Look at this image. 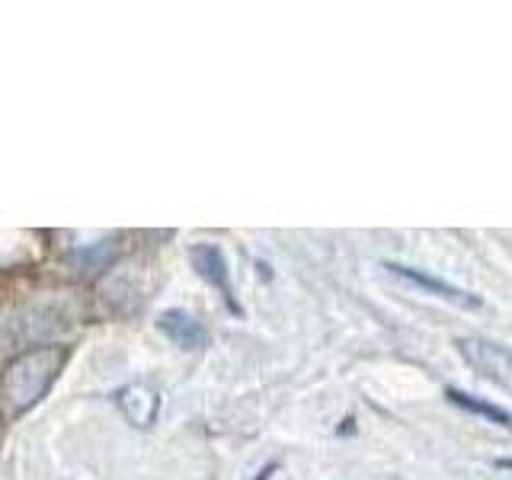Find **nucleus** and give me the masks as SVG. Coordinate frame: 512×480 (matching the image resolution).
<instances>
[{"mask_svg": "<svg viewBox=\"0 0 512 480\" xmlns=\"http://www.w3.org/2000/svg\"><path fill=\"white\" fill-rule=\"evenodd\" d=\"M445 397L452 400L455 407L468 410V413H474V416H484V420L496 423L500 429H506V426H509V413H506L503 407L490 404V400H484V397H474V394L461 391V388H445Z\"/></svg>", "mask_w": 512, "mask_h": 480, "instance_id": "7", "label": "nucleus"}, {"mask_svg": "<svg viewBox=\"0 0 512 480\" xmlns=\"http://www.w3.org/2000/svg\"><path fill=\"white\" fill-rule=\"evenodd\" d=\"M384 269H388L391 276L400 279L404 285L420 288V292H426V295H432V298H442V301H448V304H455V308H468V311L484 308V301H480L474 292H464V288H458V285H452V282H445V279H439V276H429V272L416 269V266L384 263Z\"/></svg>", "mask_w": 512, "mask_h": 480, "instance_id": "3", "label": "nucleus"}, {"mask_svg": "<svg viewBox=\"0 0 512 480\" xmlns=\"http://www.w3.org/2000/svg\"><path fill=\"white\" fill-rule=\"evenodd\" d=\"M68 346H39L20 352L0 378V400L10 410V416H23L48 394V388L58 381V375L68 365Z\"/></svg>", "mask_w": 512, "mask_h": 480, "instance_id": "1", "label": "nucleus"}, {"mask_svg": "<svg viewBox=\"0 0 512 480\" xmlns=\"http://www.w3.org/2000/svg\"><path fill=\"white\" fill-rule=\"evenodd\" d=\"M455 346H458V356L468 362L480 378L493 381L496 388H509L512 384V362H509V349L503 343L484 340V336H458Z\"/></svg>", "mask_w": 512, "mask_h": 480, "instance_id": "2", "label": "nucleus"}, {"mask_svg": "<svg viewBox=\"0 0 512 480\" xmlns=\"http://www.w3.org/2000/svg\"><path fill=\"white\" fill-rule=\"evenodd\" d=\"M279 468V464H266V468L260 471V477H256V480H272V471H276Z\"/></svg>", "mask_w": 512, "mask_h": 480, "instance_id": "8", "label": "nucleus"}, {"mask_svg": "<svg viewBox=\"0 0 512 480\" xmlns=\"http://www.w3.org/2000/svg\"><path fill=\"white\" fill-rule=\"evenodd\" d=\"M157 327L173 346H180V349H205L208 346V330L202 327V320H196L189 311H180V308L160 311Z\"/></svg>", "mask_w": 512, "mask_h": 480, "instance_id": "6", "label": "nucleus"}, {"mask_svg": "<svg viewBox=\"0 0 512 480\" xmlns=\"http://www.w3.org/2000/svg\"><path fill=\"white\" fill-rule=\"evenodd\" d=\"M112 400H116L119 413L125 416V423H132L135 429H151L157 423V413H160V394L154 388H148V384H125V388H119L116 394H112Z\"/></svg>", "mask_w": 512, "mask_h": 480, "instance_id": "5", "label": "nucleus"}, {"mask_svg": "<svg viewBox=\"0 0 512 480\" xmlns=\"http://www.w3.org/2000/svg\"><path fill=\"white\" fill-rule=\"evenodd\" d=\"M189 263H192V269H196V276L205 285H212L234 314H240V304H237L234 288H231V269H228V260H224V253L215 244H196L189 250Z\"/></svg>", "mask_w": 512, "mask_h": 480, "instance_id": "4", "label": "nucleus"}]
</instances>
